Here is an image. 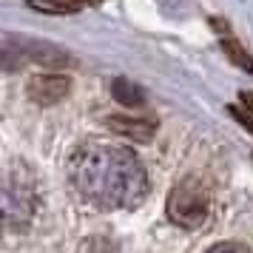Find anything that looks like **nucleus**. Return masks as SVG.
Wrapping results in <instances>:
<instances>
[{"label":"nucleus","mask_w":253,"mask_h":253,"mask_svg":"<svg viewBox=\"0 0 253 253\" xmlns=\"http://www.w3.org/2000/svg\"><path fill=\"white\" fill-rule=\"evenodd\" d=\"M208 211H211L208 191H205V185L199 179H194V176L176 182L173 191L168 194V216L179 228H199V225H205Z\"/></svg>","instance_id":"7ed1b4c3"},{"label":"nucleus","mask_w":253,"mask_h":253,"mask_svg":"<svg viewBox=\"0 0 253 253\" xmlns=\"http://www.w3.org/2000/svg\"><path fill=\"white\" fill-rule=\"evenodd\" d=\"M222 48H225V54H228V57L233 60V63H236L239 69L253 71V60H251V54H248V51H245V48H242L239 43L233 40V37H225V40H222Z\"/></svg>","instance_id":"6e6552de"},{"label":"nucleus","mask_w":253,"mask_h":253,"mask_svg":"<svg viewBox=\"0 0 253 253\" xmlns=\"http://www.w3.org/2000/svg\"><path fill=\"white\" fill-rule=\"evenodd\" d=\"M242 105H245V111L253 117V94H248V91L242 94Z\"/></svg>","instance_id":"9b49d317"},{"label":"nucleus","mask_w":253,"mask_h":253,"mask_svg":"<svg viewBox=\"0 0 253 253\" xmlns=\"http://www.w3.org/2000/svg\"><path fill=\"white\" fill-rule=\"evenodd\" d=\"M208 253H253V248H248L245 242H219Z\"/></svg>","instance_id":"1a4fd4ad"},{"label":"nucleus","mask_w":253,"mask_h":253,"mask_svg":"<svg viewBox=\"0 0 253 253\" xmlns=\"http://www.w3.org/2000/svg\"><path fill=\"white\" fill-rule=\"evenodd\" d=\"M29 6L37 9V12H48V14H71V12H80L83 9L74 0H29Z\"/></svg>","instance_id":"0eeeda50"},{"label":"nucleus","mask_w":253,"mask_h":253,"mask_svg":"<svg viewBox=\"0 0 253 253\" xmlns=\"http://www.w3.org/2000/svg\"><path fill=\"white\" fill-rule=\"evenodd\" d=\"M111 94H114L123 105H128V108L145 103V94H142V88H139V85H134V83H128V80H114Z\"/></svg>","instance_id":"423d86ee"},{"label":"nucleus","mask_w":253,"mask_h":253,"mask_svg":"<svg viewBox=\"0 0 253 253\" xmlns=\"http://www.w3.org/2000/svg\"><path fill=\"white\" fill-rule=\"evenodd\" d=\"M230 114L236 117V120H239V123H242L245 128H251V131H253V117L248 114L245 108H236V105H233V108H230Z\"/></svg>","instance_id":"9d476101"},{"label":"nucleus","mask_w":253,"mask_h":253,"mask_svg":"<svg viewBox=\"0 0 253 253\" xmlns=\"http://www.w3.org/2000/svg\"><path fill=\"white\" fill-rule=\"evenodd\" d=\"M69 88H71V80L66 74H37V77H32L29 85H26L29 97H32L37 105L60 103V100L69 94Z\"/></svg>","instance_id":"20e7f679"},{"label":"nucleus","mask_w":253,"mask_h":253,"mask_svg":"<svg viewBox=\"0 0 253 253\" xmlns=\"http://www.w3.org/2000/svg\"><path fill=\"white\" fill-rule=\"evenodd\" d=\"M35 185L23 171L0 173V233H17L35 216Z\"/></svg>","instance_id":"f03ea898"},{"label":"nucleus","mask_w":253,"mask_h":253,"mask_svg":"<svg viewBox=\"0 0 253 253\" xmlns=\"http://www.w3.org/2000/svg\"><path fill=\"white\" fill-rule=\"evenodd\" d=\"M105 123H108V128H111V131L123 134V137L137 139V142H148V139L154 137V131H157V123H151V120H142V117H131V114L108 117Z\"/></svg>","instance_id":"39448f33"},{"label":"nucleus","mask_w":253,"mask_h":253,"mask_svg":"<svg viewBox=\"0 0 253 253\" xmlns=\"http://www.w3.org/2000/svg\"><path fill=\"white\" fill-rule=\"evenodd\" d=\"M74 188L100 208H134L145 199L148 176L131 148L88 142L69 162Z\"/></svg>","instance_id":"f257e3e1"}]
</instances>
